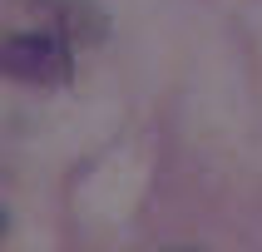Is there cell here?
<instances>
[{
    "mask_svg": "<svg viewBox=\"0 0 262 252\" xmlns=\"http://www.w3.org/2000/svg\"><path fill=\"white\" fill-rule=\"evenodd\" d=\"M173 252H198V247H173Z\"/></svg>",
    "mask_w": 262,
    "mask_h": 252,
    "instance_id": "obj_3",
    "label": "cell"
},
{
    "mask_svg": "<svg viewBox=\"0 0 262 252\" xmlns=\"http://www.w3.org/2000/svg\"><path fill=\"white\" fill-rule=\"evenodd\" d=\"M5 59V74L20 79V84H64L70 79V40H64V30H20L5 40L0 50Z\"/></svg>",
    "mask_w": 262,
    "mask_h": 252,
    "instance_id": "obj_1",
    "label": "cell"
},
{
    "mask_svg": "<svg viewBox=\"0 0 262 252\" xmlns=\"http://www.w3.org/2000/svg\"><path fill=\"white\" fill-rule=\"evenodd\" d=\"M40 5H50V20H55V30H64L70 40H79V44L104 40V15L94 10L89 0H40Z\"/></svg>",
    "mask_w": 262,
    "mask_h": 252,
    "instance_id": "obj_2",
    "label": "cell"
}]
</instances>
